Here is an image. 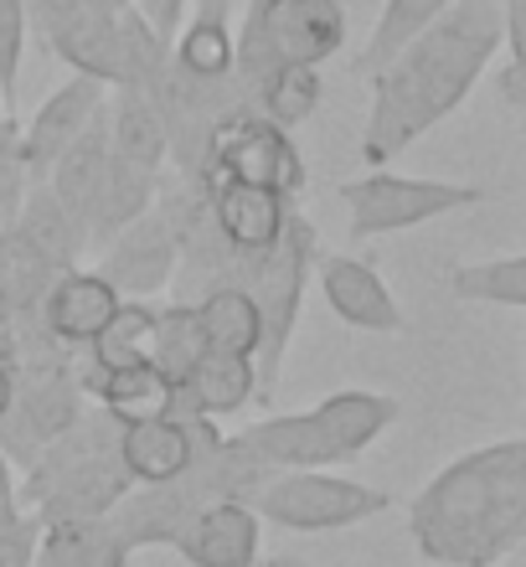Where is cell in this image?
Listing matches in <instances>:
<instances>
[{
    "label": "cell",
    "mask_w": 526,
    "mask_h": 567,
    "mask_svg": "<svg viewBox=\"0 0 526 567\" xmlns=\"http://www.w3.org/2000/svg\"><path fill=\"white\" fill-rule=\"evenodd\" d=\"M58 274L47 269V258L31 248L16 227L0 233V310L6 315H27L42 305V295L52 289Z\"/></svg>",
    "instance_id": "f1b7e54d"
},
{
    "label": "cell",
    "mask_w": 526,
    "mask_h": 567,
    "mask_svg": "<svg viewBox=\"0 0 526 567\" xmlns=\"http://www.w3.org/2000/svg\"><path fill=\"white\" fill-rule=\"evenodd\" d=\"M16 233L47 258V269L52 274H68L78 269V254L89 248L83 238V227L62 212V202L47 192V181H27V192H21V217H16Z\"/></svg>",
    "instance_id": "cb8c5ba5"
},
{
    "label": "cell",
    "mask_w": 526,
    "mask_h": 567,
    "mask_svg": "<svg viewBox=\"0 0 526 567\" xmlns=\"http://www.w3.org/2000/svg\"><path fill=\"white\" fill-rule=\"evenodd\" d=\"M104 176H109V109L99 120L62 150V161L47 171V192L62 202V212L83 227L89 238V223H93V207H99V192H104Z\"/></svg>",
    "instance_id": "ac0fdd59"
},
{
    "label": "cell",
    "mask_w": 526,
    "mask_h": 567,
    "mask_svg": "<svg viewBox=\"0 0 526 567\" xmlns=\"http://www.w3.org/2000/svg\"><path fill=\"white\" fill-rule=\"evenodd\" d=\"M341 202L351 212V238H382L403 227L434 223L444 212L475 207L481 186H454V181H419V176H367L347 181Z\"/></svg>",
    "instance_id": "9c48e42d"
},
{
    "label": "cell",
    "mask_w": 526,
    "mask_h": 567,
    "mask_svg": "<svg viewBox=\"0 0 526 567\" xmlns=\"http://www.w3.org/2000/svg\"><path fill=\"white\" fill-rule=\"evenodd\" d=\"M258 516L243 501H223L207 506L186 532H181L176 553L186 567H254L258 563Z\"/></svg>",
    "instance_id": "2e32d148"
},
{
    "label": "cell",
    "mask_w": 526,
    "mask_h": 567,
    "mask_svg": "<svg viewBox=\"0 0 526 567\" xmlns=\"http://www.w3.org/2000/svg\"><path fill=\"white\" fill-rule=\"evenodd\" d=\"M155 346V305L151 299H120V310L83 351H89V372H135L151 367Z\"/></svg>",
    "instance_id": "484cf974"
},
{
    "label": "cell",
    "mask_w": 526,
    "mask_h": 567,
    "mask_svg": "<svg viewBox=\"0 0 526 567\" xmlns=\"http://www.w3.org/2000/svg\"><path fill=\"white\" fill-rule=\"evenodd\" d=\"M413 542L439 567H496L526 542V444H491L454 460L413 501Z\"/></svg>",
    "instance_id": "7a4b0ae2"
},
{
    "label": "cell",
    "mask_w": 526,
    "mask_h": 567,
    "mask_svg": "<svg viewBox=\"0 0 526 567\" xmlns=\"http://www.w3.org/2000/svg\"><path fill=\"white\" fill-rule=\"evenodd\" d=\"M120 99L109 109V150L120 161L140 165V171H155L166 165V114H161V93L155 89H135V83H114Z\"/></svg>",
    "instance_id": "ffe728a7"
},
{
    "label": "cell",
    "mask_w": 526,
    "mask_h": 567,
    "mask_svg": "<svg viewBox=\"0 0 526 567\" xmlns=\"http://www.w3.org/2000/svg\"><path fill=\"white\" fill-rule=\"evenodd\" d=\"M506 37V0H454L434 27H423L392 62L372 73V114L361 135V161L388 165L423 130L460 109L491 52Z\"/></svg>",
    "instance_id": "6da1fadb"
},
{
    "label": "cell",
    "mask_w": 526,
    "mask_h": 567,
    "mask_svg": "<svg viewBox=\"0 0 526 567\" xmlns=\"http://www.w3.org/2000/svg\"><path fill=\"white\" fill-rule=\"evenodd\" d=\"M258 392V367L254 357H227V351H202L186 382H181V403L202 413V419H227L243 413Z\"/></svg>",
    "instance_id": "44dd1931"
},
{
    "label": "cell",
    "mask_w": 526,
    "mask_h": 567,
    "mask_svg": "<svg viewBox=\"0 0 526 567\" xmlns=\"http://www.w3.org/2000/svg\"><path fill=\"white\" fill-rule=\"evenodd\" d=\"M254 567H310V563H300V557H269V563H254Z\"/></svg>",
    "instance_id": "f35d334b"
},
{
    "label": "cell",
    "mask_w": 526,
    "mask_h": 567,
    "mask_svg": "<svg viewBox=\"0 0 526 567\" xmlns=\"http://www.w3.org/2000/svg\"><path fill=\"white\" fill-rule=\"evenodd\" d=\"M120 460L130 470L135 485H166L176 480L186 464L196 460L192 439L181 429V419H145V423H124L120 429Z\"/></svg>",
    "instance_id": "603a6c76"
},
{
    "label": "cell",
    "mask_w": 526,
    "mask_h": 567,
    "mask_svg": "<svg viewBox=\"0 0 526 567\" xmlns=\"http://www.w3.org/2000/svg\"><path fill=\"white\" fill-rule=\"evenodd\" d=\"M207 181H243V186H269L279 196H295L305 186V161L285 130L264 124L243 104L212 130Z\"/></svg>",
    "instance_id": "ba28073f"
},
{
    "label": "cell",
    "mask_w": 526,
    "mask_h": 567,
    "mask_svg": "<svg viewBox=\"0 0 526 567\" xmlns=\"http://www.w3.org/2000/svg\"><path fill=\"white\" fill-rule=\"evenodd\" d=\"M37 537H42V526L21 516L0 532V567H31V553H37Z\"/></svg>",
    "instance_id": "e575fe53"
},
{
    "label": "cell",
    "mask_w": 526,
    "mask_h": 567,
    "mask_svg": "<svg viewBox=\"0 0 526 567\" xmlns=\"http://www.w3.org/2000/svg\"><path fill=\"white\" fill-rule=\"evenodd\" d=\"M11 522H21V491H16L11 460H6V449H0V532Z\"/></svg>",
    "instance_id": "d590c367"
},
{
    "label": "cell",
    "mask_w": 526,
    "mask_h": 567,
    "mask_svg": "<svg viewBox=\"0 0 526 567\" xmlns=\"http://www.w3.org/2000/svg\"><path fill=\"white\" fill-rule=\"evenodd\" d=\"M27 58V0H0V99H16V73Z\"/></svg>",
    "instance_id": "836d02e7"
},
{
    "label": "cell",
    "mask_w": 526,
    "mask_h": 567,
    "mask_svg": "<svg viewBox=\"0 0 526 567\" xmlns=\"http://www.w3.org/2000/svg\"><path fill=\"white\" fill-rule=\"evenodd\" d=\"M155 192H161V176H155V171H140V165L120 161V155L109 150V176H104V192H99V207H93V223H89L93 248H104V243H114L130 223H140V217L155 207Z\"/></svg>",
    "instance_id": "d4e9b609"
},
{
    "label": "cell",
    "mask_w": 526,
    "mask_h": 567,
    "mask_svg": "<svg viewBox=\"0 0 526 567\" xmlns=\"http://www.w3.org/2000/svg\"><path fill=\"white\" fill-rule=\"evenodd\" d=\"M310 264H316V227L289 207V223H285V233H279V243L243 269V289H248V299L258 305V326H264V341H258V357H254L258 392H269V382L279 377V367H285L289 336H295V320H300Z\"/></svg>",
    "instance_id": "8992f818"
},
{
    "label": "cell",
    "mask_w": 526,
    "mask_h": 567,
    "mask_svg": "<svg viewBox=\"0 0 526 567\" xmlns=\"http://www.w3.org/2000/svg\"><path fill=\"white\" fill-rule=\"evenodd\" d=\"M78 382H83V398H93L120 429L145 419H171L181 403V388H171L155 367H135V372H89V367H78Z\"/></svg>",
    "instance_id": "d6986e66"
},
{
    "label": "cell",
    "mask_w": 526,
    "mask_h": 567,
    "mask_svg": "<svg viewBox=\"0 0 526 567\" xmlns=\"http://www.w3.org/2000/svg\"><path fill=\"white\" fill-rule=\"evenodd\" d=\"M347 47L341 0H254L233 37V73L248 93L279 68H320Z\"/></svg>",
    "instance_id": "5b68a950"
},
{
    "label": "cell",
    "mask_w": 526,
    "mask_h": 567,
    "mask_svg": "<svg viewBox=\"0 0 526 567\" xmlns=\"http://www.w3.org/2000/svg\"><path fill=\"white\" fill-rule=\"evenodd\" d=\"M454 295L485 299V305H526V258H496V264H465L454 269Z\"/></svg>",
    "instance_id": "d6a6232c"
},
{
    "label": "cell",
    "mask_w": 526,
    "mask_h": 567,
    "mask_svg": "<svg viewBox=\"0 0 526 567\" xmlns=\"http://www.w3.org/2000/svg\"><path fill=\"white\" fill-rule=\"evenodd\" d=\"M130 542L114 522H58L42 526L31 567H130Z\"/></svg>",
    "instance_id": "7402d4cb"
},
{
    "label": "cell",
    "mask_w": 526,
    "mask_h": 567,
    "mask_svg": "<svg viewBox=\"0 0 526 567\" xmlns=\"http://www.w3.org/2000/svg\"><path fill=\"white\" fill-rule=\"evenodd\" d=\"M104 89L99 78H68L42 109H37V120L27 124V135L16 145V161H21V176L27 181H47V171L62 161V150L73 145L83 130H89L99 114H104Z\"/></svg>",
    "instance_id": "7c38bea8"
},
{
    "label": "cell",
    "mask_w": 526,
    "mask_h": 567,
    "mask_svg": "<svg viewBox=\"0 0 526 567\" xmlns=\"http://www.w3.org/2000/svg\"><path fill=\"white\" fill-rule=\"evenodd\" d=\"M192 78H227L233 73V27H227V0H202V11L186 21L171 58Z\"/></svg>",
    "instance_id": "83f0119b"
},
{
    "label": "cell",
    "mask_w": 526,
    "mask_h": 567,
    "mask_svg": "<svg viewBox=\"0 0 526 567\" xmlns=\"http://www.w3.org/2000/svg\"><path fill=\"white\" fill-rule=\"evenodd\" d=\"M264 470L248 460V449L238 444V433L223 439V444L192 460L176 480L166 485H135L124 495L109 522L124 532L130 547H176L181 532L202 516L207 506H223V501H254V491L264 485Z\"/></svg>",
    "instance_id": "277c9868"
},
{
    "label": "cell",
    "mask_w": 526,
    "mask_h": 567,
    "mask_svg": "<svg viewBox=\"0 0 526 567\" xmlns=\"http://www.w3.org/2000/svg\"><path fill=\"white\" fill-rule=\"evenodd\" d=\"M83 419V382H78V367H62L52 377H37V382H21L0 419V449L6 460L31 470L37 454L47 444H58L62 433Z\"/></svg>",
    "instance_id": "30bf717a"
},
{
    "label": "cell",
    "mask_w": 526,
    "mask_h": 567,
    "mask_svg": "<svg viewBox=\"0 0 526 567\" xmlns=\"http://www.w3.org/2000/svg\"><path fill=\"white\" fill-rule=\"evenodd\" d=\"M320 289H326V305H331L347 326L377 330V336L403 330L398 299L388 295V284L377 279V269H367L361 258H320Z\"/></svg>",
    "instance_id": "e0dca14e"
},
{
    "label": "cell",
    "mask_w": 526,
    "mask_h": 567,
    "mask_svg": "<svg viewBox=\"0 0 526 567\" xmlns=\"http://www.w3.org/2000/svg\"><path fill=\"white\" fill-rule=\"evenodd\" d=\"M207 341H202V326H196V305H171V310H155V346H151V367L166 377L171 388L186 382L196 361H202Z\"/></svg>",
    "instance_id": "4dcf8cb0"
},
{
    "label": "cell",
    "mask_w": 526,
    "mask_h": 567,
    "mask_svg": "<svg viewBox=\"0 0 526 567\" xmlns=\"http://www.w3.org/2000/svg\"><path fill=\"white\" fill-rule=\"evenodd\" d=\"M212 223L243 264H254L285 233L289 196L269 192V186H243V181H212Z\"/></svg>",
    "instance_id": "5bb4252c"
},
{
    "label": "cell",
    "mask_w": 526,
    "mask_h": 567,
    "mask_svg": "<svg viewBox=\"0 0 526 567\" xmlns=\"http://www.w3.org/2000/svg\"><path fill=\"white\" fill-rule=\"evenodd\" d=\"M11 398H16V382H11V372H6V361H0V419H6Z\"/></svg>",
    "instance_id": "8d00e7d4"
},
{
    "label": "cell",
    "mask_w": 526,
    "mask_h": 567,
    "mask_svg": "<svg viewBox=\"0 0 526 567\" xmlns=\"http://www.w3.org/2000/svg\"><path fill=\"white\" fill-rule=\"evenodd\" d=\"M196 326H202L207 351H227V357H258L264 326H258V305L248 299V289H243V284L207 289V295H202V305H196Z\"/></svg>",
    "instance_id": "4316f807"
},
{
    "label": "cell",
    "mask_w": 526,
    "mask_h": 567,
    "mask_svg": "<svg viewBox=\"0 0 526 567\" xmlns=\"http://www.w3.org/2000/svg\"><path fill=\"white\" fill-rule=\"evenodd\" d=\"M398 403L382 392H336L310 413H279L254 429L238 433L248 460L264 475H285V470H331V464L357 460L382 429H392Z\"/></svg>",
    "instance_id": "3957f363"
},
{
    "label": "cell",
    "mask_w": 526,
    "mask_h": 567,
    "mask_svg": "<svg viewBox=\"0 0 526 567\" xmlns=\"http://www.w3.org/2000/svg\"><path fill=\"white\" fill-rule=\"evenodd\" d=\"M450 6L454 0H388V11H382V21H377L372 42H367V52H361V73H377L382 62H392L423 27H434Z\"/></svg>",
    "instance_id": "1f68e13d"
},
{
    "label": "cell",
    "mask_w": 526,
    "mask_h": 567,
    "mask_svg": "<svg viewBox=\"0 0 526 567\" xmlns=\"http://www.w3.org/2000/svg\"><path fill=\"white\" fill-rule=\"evenodd\" d=\"M258 120L274 124V130H295L320 109V73L316 68H279L274 78H264L254 93Z\"/></svg>",
    "instance_id": "f546056e"
},
{
    "label": "cell",
    "mask_w": 526,
    "mask_h": 567,
    "mask_svg": "<svg viewBox=\"0 0 526 567\" xmlns=\"http://www.w3.org/2000/svg\"><path fill=\"white\" fill-rule=\"evenodd\" d=\"M176 227H171L166 207H151L140 223H130L114 243H104V264L93 274H104L114 289H120V299H151L161 295L171 284V274H176Z\"/></svg>",
    "instance_id": "4fadbf2b"
},
{
    "label": "cell",
    "mask_w": 526,
    "mask_h": 567,
    "mask_svg": "<svg viewBox=\"0 0 526 567\" xmlns=\"http://www.w3.org/2000/svg\"><path fill=\"white\" fill-rule=\"evenodd\" d=\"M6 150H16V145H11V130H6V99H0V155Z\"/></svg>",
    "instance_id": "74e56055"
},
{
    "label": "cell",
    "mask_w": 526,
    "mask_h": 567,
    "mask_svg": "<svg viewBox=\"0 0 526 567\" xmlns=\"http://www.w3.org/2000/svg\"><path fill=\"white\" fill-rule=\"evenodd\" d=\"M248 506L258 522H274L285 532H347L367 516H382L392 506V495L326 475V470H285V475L264 480Z\"/></svg>",
    "instance_id": "52a82bcc"
},
{
    "label": "cell",
    "mask_w": 526,
    "mask_h": 567,
    "mask_svg": "<svg viewBox=\"0 0 526 567\" xmlns=\"http://www.w3.org/2000/svg\"><path fill=\"white\" fill-rule=\"evenodd\" d=\"M37 16L73 73L99 83L120 78V11L109 0H37Z\"/></svg>",
    "instance_id": "8fae6325"
},
{
    "label": "cell",
    "mask_w": 526,
    "mask_h": 567,
    "mask_svg": "<svg viewBox=\"0 0 526 567\" xmlns=\"http://www.w3.org/2000/svg\"><path fill=\"white\" fill-rule=\"evenodd\" d=\"M120 310V289L104 279V274H83V269H68L52 279V289L42 295V326L58 336L68 351L89 346L99 330L114 320Z\"/></svg>",
    "instance_id": "9a60e30c"
}]
</instances>
